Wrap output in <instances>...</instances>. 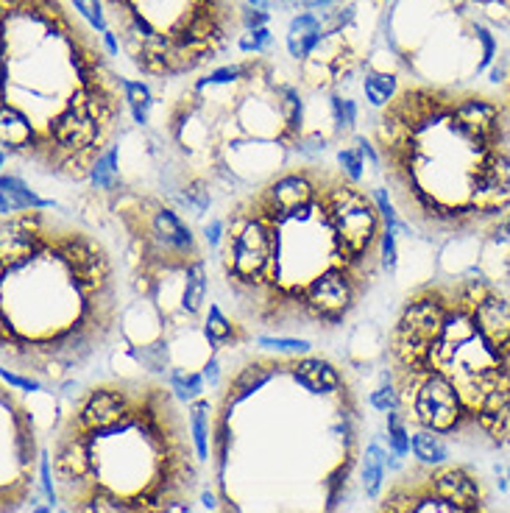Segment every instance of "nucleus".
<instances>
[{
  "mask_svg": "<svg viewBox=\"0 0 510 513\" xmlns=\"http://www.w3.org/2000/svg\"><path fill=\"white\" fill-rule=\"evenodd\" d=\"M402 397V413L416 430H432L438 435H455L466 424H474L472 410L457 385L441 374H394Z\"/></svg>",
  "mask_w": 510,
  "mask_h": 513,
  "instance_id": "1",
  "label": "nucleus"
},
{
  "mask_svg": "<svg viewBox=\"0 0 510 513\" xmlns=\"http://www.w3.org/2000/svg\"><path fill=\"white\" fill-rule=\"evenodd\" d=\"M142 397H145V388L132 390L117 382L95 385L84 390L81 399L72 405V413L67 416V427H76L84 435H98L112 427H123L134 422Z\"/></svg>",
  "mask_w": 510,
  "mask_h": 513,
  "instance_id": "2",
  "label": "nucleus"
},
{
  "mask_svg": "<svg viewBox=\"0 0 510 513\" xmlns=\"http://www.w3.org/2000/svg\"><path fill=\"white\" fill-rule=\"evenodd\" d=\"M502 107L494 104L491 98H463V101H452L449 115L444 124L457 132L460 137H466L477 151L491 154L502 149Z\"/></svg>",
  "mask_w": 510,
  "mask_h": 513,
  "instance_id": "3",
  "label": "nucleus"
},
{
  "mask_svg": "<svg viewBox=\"0 0 510 513\" xmlns=\"http://www.w3.org/2000/svg\"><path fill=\"white\" fill-rule=\"evenodd\" d=\"M466 204L477 212L482 224H491L510 209V157L499 149L482 159L469 182Z\"/></svg>",
  "mask_w": 510,
  "mask_h": 513,
  "instance_id": "4",
  "label": "nucleus"
},
{
  "mask_svg": "<svg viewBox=\"0 0 510 513\" xmlns=\"http://www.w3.org/2000/svg\"><path fill=\"white\" fill-rule=\"evenodd\" d=\"M427 485L429 494L452 508H466V510H482L485 494H482V483L480 477L466 469V466H438L427 472Z\"/></svg>",
  "mask_w": 510,
  "mask_h": 513,
  "instance_id": "5",
  "label": "nucleus"
},
{
  "mask_svg": "<svg viewBox=\"0 0 510 513\" xmlns=\"http://www.w3.org/2000/svg\"><path fill=\"white\" fill-rule=\"evenodd\" d=\"M282 374H287L299 388H304L310 397L329 399V397H340L346 388V380L337 365L327 357H315V355L282 360Z\"/></svg>",
  "mask_w": 510,
  "mask_h": 513,
  "instance_id": "6",
  "label": "nucleus"
},
{
  "mask_svg": "<svg viewBox=\"0 0 510 513\" xmlns=\"http://www.w3.org/2000/svg\"><path fill=\"white\" fill-rule=\"evenodd\" d=\"M477 332L510 360V299L494 290L489 299L474 307Z\"/></svg>",
  "mask_w": 510,
  "mask_h": 513,
  "instance_id": "7",
  "label": "nucleus"
},
{
  "mask_svg": "<svg viewBox=\"0 0 510 513\" xmlns=\"http://www.w3.org/2000/svg\"><path fill=\"white\" fill-rule=\"evenodd\" d=\"M0 142H4V151L26 157V159H37L39 151V129L34 126V120L17 109L14 104H4V112H0Z\"/></svg>",
  "mask_w": 510,
  "mask_h": 513,
  "instance_id": "8",
  "label": "nucleus"
},
{
  "mask_svg": "<svg viewBox=\"0 0 510 513\" xmlns=\"http://www.w3.org/2000/svg\"><path fill=\"white\" fill-rule=\"evenodd\" d=\"M276 374H282V360H251L249 365H242V369L226 382L224 407L232 410L240 402H246L249 397L259 394L265 385L274 382Z\"/></svg>",
  "mask_w": 510,
  "mask_h": 513,
  "instance_id": "9",
  "label": "nucleus"
},
{
  "mask_svg": "<svg viewBox=\"0 0 510 513\" xmlns=\"http://www.w3.org/2000/svg\"><path fill=\"white\" fill-rule=\"evenodd\" d=\"M67 508L72 513H142V508L132 497L115 492V488H106L101 483L89 485L87 492L72 500Z\"/></svg>",
  "mask_w": 510,
  "mask_h": 513,
  "instance_id": "10",
  "label": "nucleus"
},
{
  "mask_svg": "<svg viewBox=\"0 0 510 513\" xmlns=\"http://www.w3.org/2000/svg\"><path fill=\"white\" fill-rule=\"evenodd\" d=\"M201 338H204V344L209 346V355H217V349H221V346L242 344V340L249 338V332L242 329L240 324H234L229 315L221 310V304L209 302L207 319H204V327H201Z\"/></svg>",
  "mask_w": 510,
  "mask_h": 513,
  "instance_id": "11",
  "label": "nucleus"
},
{
  "mask_svg": "<svg viewBox=\"0 0 510 513\" xmlns=\"http://www.w3.org/2000/svg\"><path fill=\"white\" fill-rule=\"evenodd\" d=\"M324 42V26L321 20L304 12V14H296L293 20H290L287 26V51L293 59L304 62L315 54V47H319Z\"/></svg>",
  "mask_w": 510,
  "mask_h": 513,
  "instance_id": "12",
  "label": "nucleus"
},
{
  "mask_svg": "<svg viewBox=\"0 0 510 513\" xmlns=\"http://www.w3.org/2000/svg\"><path fill=\"white\" fill-rule=\"evenodd\" d=\"M207 290H209V277H207V260H192L184 268L182 279V312L187 319H196L207 304Z\"/></svg>",
  "mask_w": 510,
  "mask_h": 513,
  "instance_id": "13",
  "label": "nucleus"
},
{
  "mask_svg": "<svg viewBox=\"0 0 510 513\" xmlns=\"http://www.w3.org/2000/svg\"><path fill=\"white\" fill-rule=\"evenodd\" d=\"M126 355L145 374L167 377L170 369H174V365H170V344H167V338H162V335L154 338V340H145V344H126Z\"/></svg>",
  "mask_w": 510,
  "mask_h": 513,
  "instance_id": "14",
  "label": "nucleus"
},
{
  "mask_svg": "<svg viewBox=\"0 0 510 513\" xmlns=\"http://www.w3.org/2000/svg\"><path fill=\"white\" fill-rule=\"evenodd\" d=\"M212 405L201 397L187 405V427H190V444L196 452L199 463H207L212 455V422H209Z\"/></svg>",
  "mask_w": 510,
  "mask_h": 513,
  "instance_id": "15",
  "label": "nucleus"
},
{
  "mask_svg": "<svg viewBox=\"0 0 510 513\" xmlns=\"http://www.w3.org/2000/svg\"><path fill=\"white\" fill-rule=\"evenodd\" d=\"M385 475H387V449L379 441L366 444V452H362V494L369 500H377L385 488Z\"/></svg>",
  "mask_w": 510,
  "mask_h": 513,
  "instance_id": "16",
  "label": "nucleus"
},
{
  "mask_svg": "<svg viewBox=\"0 0 510 513\" xmlns=\"http://www.w3.org/2000/svg\"><path fill=\"white\" fill-rule=\"evenodd\" d=\"M117 159H120V145H109V149L95 159L92 170H89V187L95 192H117L123 187V176H120V167H117Z\"/></svg>",
  "mask_w": 510,
  "mask_h": 513,
  "instance_id": "17",
  "label": "nucleus"
},
{
  "mask_svg": "<svg viewBox=\"0 0 510 513\" xmlns=\"http://www.w3.org/2000/svg\"><path fill=\"white\" fill-rule=\"evenodd\" d=\"M449 444L444 441V435L432 430H416L412 432V457H416L424 469H438L449 463Z\"/></svg>",
  "mask_w": 510,
  "mask_h": 513,
  "instance_id": "18",
  "label": "nucleus"
},
{
  "mask_svg": "<svg viewBox=\"0 0 510 513\" xmlns=\"http://www.w3.org/2000/svg\"><path fill=\"white\" fill-rule=\"evenodd\" d=\"M0 192L9 195V199L14 201V207H17V212H22V209H56L59 207L51 199H42L37 190H31L20 176H12V174L0 176Z\"/></svg>",
  "mask_w": 510,
  "mask_h": 513,
  "instance_id": "19",
  "label": "nucleus"
},
{
  "mask_svg": "<svg viewBox=\"0 0 510 513\" xmlns=\"http://www.w3.org/2000/svg\"><path fill=\"white\" fill-rule=\"evenodd\" d=\"M167 388H170V394H174V399L190 405V402H196L204 397V390H207V380L201 372H192V369H179V365H174L167 374Z\"/></svg>",
  "mask_w": 510,
  "mask_h": 513,
  "instance_id": "20",
  "label": "nucleus"
},
{
  "mask_svg": "<svg viewBox=\"0 0 510 513\" xmlns=\"http://www.w3.org/2000/svg\"><path fill=\"white\" fill-rule=\"evenodd\" d=\"M396 90H399V81L394 73L371 70V73H366V79H362V92H366V101L374 109H385L391 104L396 98Z\"/></svg>",
  "mask_w": 510,
  "mask_h": 513,
  "instance_id": "21",
  "label": "nucleus"
},
{
  "mask_svg": "<svg viewBox=\"0 0 510 513\" xmlns=\"http://www.w3.org/2000/svg\"><path fill=\"white\" fill-rule=\"evenodd\" d=\"M179 201L192 209V215H204L212 207V182L204 174H192L179 187Z\"/></svg>",
  "mask_w": 510,
  "mask_h": 513,
  "instance_id": "22",
  "label": "nucleus"
},
{
  "mask_svg": "<svg viewBox=\"0 0 510 513\" xmlns=\"http://www.w3.org/2000/svg\"><path fill=\"white\" fill-rule=\"evenodd\" d=\"M120 87H123V92H126V107L132 112V120L137 126H149L151 107H154L151 87L142 84V81H132V79H120Z\"/></svg>",
  "mask_w": 510,
  "mask_h": 513,
  "instance_id": "23",
  "label": "nucleus"
},
{
  "mask_svg": "<svg viewBox=\"0 0 510 513\" xmlns=\"http://www.w3.org/2000/svg\"><path fill=\"white\" fill-rule=\"evenodd\" d=\"M385 441H387V449L399 457H407L412 452V432H410V422L402 410H394V413H385Z\"/></svg>",
  "mask_w": 510,
  "mask_h": 513,
  "instance_id": "24",
  "label": "nucleus"
},
{
  "mask_svg": "<svg viewBox=\"0 0 510 513\" xmlns=\"http://www.w3.org/2000/svg\"><path fill=\"white\" fill-rule=\"evenodd\" d=\"M374 204H377V209H379V215H382V224H385V227L396 229V232L404 235L407 240L416 237L412 227L402 221V215H399V209H396V204H394V199H391V190H387V187H374Z\"/></svg>",
  "mask_w": 510,
  "mask_h": 513,
  "instance_id": "25",
  "label": "nucleus"
},
{
  "mask_svg": "<svg viewBox=\"0 0 510 513\" xmlns=\"http://www.w3.org/2000/svg\"><path fill=\"white\" fill-rule=\"evenodd\" d=\"M259 349H268L276 355H290V357H302L312 352V344L307 338H287V335H259L257 338Z\"/></svg>",
  "mask_w": 510,
  "mask_h": 513,
  "instance_id": "26",
  "label": "nucleus"
},
{
  "mask_svg": "<svg viewBox=\"0 0 510 513\" xmlns=\"http://www.w3.org/2000/svg\"><path fill=\"white\" fill-rule=\"evenodd\" d=\"M349 472H352V463H340L335 466L324 480H321V488H324V497H327V510L332 513L340 502L346 497V488H349Z\"/></svg>",
  "mask_w": 510,
  "mask_h": 513,
  "instance_id": "27",
  "label": "nucleus"
},
{
  "mask_svg": "<svg viewBox=\"0 0 510 513\" xmlns=\"http://www.w3.org/2000/svg\"><path fill=\"white\" fill-rule=\"evenodd\" d=\"M379 268L387 277H396L399 271V232L385 227L379 237Z\"/></svg>",
  "mask_w": 510,
  "mask_h": 513,
  "instance_id": "28",
  "label": "nucleus"
},
{
  "mask_svg": "<svg viewBox=\"0 0 510 513\" xmlns=\"http://www.w3.org/2000/svg\"><path fill=\"white\" fill-rule=\"evenodd\" d=\"M369 405H371L377 413H394V410H402V397H399L396 380L379 382V385L371 390V394H369Z\"/></svg>",
  "mask_w": 510,
  "mask_h": 513,
  "instance_id": "29",
  "label": "nucleus"
},
{
  "mask_svg": "<svg viewBox=\"0 0 510 513\" xmlns=\"http://www.w3.org/2000/svg\"><path fill=\"white\" fill-rule=\"evenodd\" d=\"M329 109H332V120H335V129L340 134H346L354 129L357 124V104L352 98H340V95H329Z\"/></svg>",
  "mask_w": 510,
  "mask_h": 513,
  "instance_id": "30",
  "label": "nucleus"
},
{
  "mask_svg": "<svg viewBox=\"0 0 510 513\" xmlns=\"http://www.w3.org/2000/svg\"><path fill=\"white\" fill-rule=\"evenodd\" d=\"M335 159H337V170L349 182H354V184L362 182V176H366V159H362V154L354 149V145H349V149H340L335 154Z\"/></svg>",
  "mask_w": 510,
  "mask_h": 513,
  "instance_id": "31",
  "label": "nucleus"
},
{
  "mask_svg": "<svg viewBox=\"0 0 510 513\" xmlns=\"http://www.w3.org/2000/svg\"><path fill=\"white\" fill-rule=\"evenodd\" d=\"M251 70V64H226V67H217L212 70L207 79H201L196 84V90H207V87H224V84H232L237 79H242L246 73Z\"/></svg>",
  "mask_w": 510,
  "mask_h": 513,
  "instance_id": "32",
  "label": "nucleus"
},
{
  "mask_svg": "<svg viewBox=\"0 0 510 513\" xmlns=\"http://www.w3.org/2000/svg\"><path fill=\"white\" fill-rule=\"evenodd\" d=\"M72 9H76L89 26L92 31H109V22H106V12H104V4L101 0H72Z\"/></svg>",
  "mask_w": 510,
  "mask_h": 513,
  "instance_id": "33",
  "label": "nucleus"
},
{
  "mask_svg": "<svg viewBox=\"0 0 510 513\" xmlns=\"http://www.w3.org/2000/svg\"><path fill=\"white\" fill-rule=\"evenodd\" d=\"M474 37H477V42H480V64H477V73H482V70H489L491 64H494V59H497V51H499V42H497V37L482 26V22H477L474 26Z\"/></svg>",
  "mask_w": 510,
  "mask_h": 513,
  "instance_id": "34",
  "label": "nucleus"
},
{
  "mask_svg": "<svg viewBox=\"0 0 510 513\" xmlns=\"http://www.w3.org/2000/svg\"><path fill=\"white\" fill-rule=\"evenodd\" d=\"M0 380H4V382H6L9 388H14V390H26V394H45V382H42V380L17 374V372L9 369V365H4V369H0Z\"/></svg>",
  "mask_w": 510,
  "mask_h": 513,
  "instance_id": "35",
  "label": "nucleus"
},
{
  "mask_svg": "<svg viewBox=\"0 0 510 513\" xmlns=\"http://www.w3.org/2000/svg\"><path fill=\"white\" fill-rule=\"evenodd\" d=\"M485 240H489V246L494 249H510V209L502 212L497 221L489 224V232H485Z\"/></svg>",
  "mask_w": 510,
  "mask_h": 513,
  "instance_id": "36",
  "label": "nucleus"
},
{
  "mask_svg": "<svg viewBox=\"0 0 510 513\" xmlns=\"http://www.w3.org/2000/svg\"><path fill=\"white\" fill-rule=\"evenodd\" d=\"M296 154L304 157V159H319L324 151H327V137L319 134V132H304L299 140H296Z\"/></svg>",
  "mask_w": 510,
  "mask_h": 513,
  "instance_id": "37",
  "label": "nucleus"
},
{
  "mask_svg": "<svg viewBox=\"0 0 510 513\" xmlns=\"http://www.w3.org/2000/svg\"><path fill=\"white\" fill-rule=\"evenodd\" d=\"M268 45H271V29H268V26L254 29V31H246V34L237 39V47H240L242 54H262Z\"/></svg>",
  "mask_w": 510,
  "mask_h": 513,
  "instance_id": "38",
  "label": "nucleus"
},
{
  "mask_svg": "<svg viewBox=\"0 0 510 513\" xmlns=\"http://www.w3.org/2000/svg\"><path fill=\"white\" fill-rule=\"evenodd\" d=\"M224 237H226V218H209L204 224V243L209 252H217L224 246Z\"/></svg>",
  "mask_w": 510,
  "mask_h": 513,
  "instance_id": "39",
  "label": "nucleus"
},
{
  "mask_svg": "<svg viewBox=\"0 0 510 513\" xmlns=\"http://www.w3.org/2000/svg\"><path fill=\"white\" fill-rule=\"evenodd\" d=\"M354 149L362 154V159H366V162L371 165V170H374V174H382V154L374 149V142H371L369 137L357 134V137H354Z\"/></svg>",
  "mask_w": 510,
  "mask_h": 513,
  "instance_id": "40",
  "label": "nucleus"
},
{
  "mask_svg": "<svg viewBox=\"0 0 510 513\" xmlns=\"http://www.w3.org/2000/svg\"><path fill=\"white\" fill-rule=\"evenodd\" d=\"M268 20H271V12H265V9L246 6V9L240 12V22H242V29H246V31H254V29L268 26Z\"/></svg>",
  "mask_w": 510,
  "mask_h": 513,
  "instance_id": "41",
  "label": "nucleus"
},
{
  "mask_svg": "<svg viewBox=\"0 0 510 513\" xmlns=\"http://www.w3.org/2000/svg\"><path fill=\"white\" fill-rule=\"evenodd\" d=\"M201 374H204V380L209 382V388L221 385V360H217V355H209V357L204 360Z\"/></svg>",
  "mask_w": 510,
  "mask_h": 513,
  "instance_id": "42",
  "label": "nucleus"
},
{
  "mask_svg": "<svg viewBox=\"0 0 510 513\" xmlns=\"http://www.w3.org/2000/svg\"><path fill=\"white\" fill-rule=\"evenodd\" d=\"M157 513H196V510H192L190 497H179V500H167L165 505H159Z\"/></svg>",
  "mask_w": 510,
  "mask_h": 513,
  "instance_id": "43",
  "label": "nucleus"
},
{
  "mask_svg": "<svg viewBox=\"0 0 510 513\" xmlns=\"http://www.w3.org/2000/svg\"><path fill=\"white\" fill-rule=\"evenodd\" d=\"M201 508L212 510V513L221 510V497H217L215 488H201Z\"/></svg>",
  "mask_w": 510,
  "mask_h": 513,
  "instance_id": "44",
  "label": "nucleus"
},
{
  "mask_svg": "<svg viewBox=\"0 0 510 513\" xmlns=\"http://www.w3.org/2000/svg\"><path fill=\"white\" fill-rule=\"evenodd\" d=\"M104 47L109 56H117L120 54V45H117V34L115 31H104Z\"/></svg>",
  "mask_w": 510,
  "mask_h": 513,
  "instance_id": "45",
  "label": "nucleus"
},
{
  "mask_svg": "<svg viewBox=\"0 0 510 513\" xmlns=\"http://www.w3.org/2000/svg\"><path fill=\"white\" fill-rule=\"evenodd\" d=\"M505 76H507V64H505V62L491 67V81H494V84H502V81H505Z\"/></svg>",
  "mask_w": 510,
  "mask_h": 513,
  "instance_id": "46",
  "label": "nucleus"
},
{
  "mask_svg": "<svg viewBox=\"0 0 510 513\" xmlns=\"http://www.w3.org/2000/svg\"><path fill=\"white\" fill-rule=\"evenodd\" d=\"M332 0H302V9H329Z\"/></svg>",
  "mask_w": 510,
  "mask_h": 513,
  "instance_id": "47",
  "label": "nucleus"
},
{
  "mask_svg": "<svg viewBox=\"0 0 510 513\" xmlns=\"http://www.w3.org/2000/svg\"><path fill=\"white\" fill-rule=\"evenodd\" d=\"M31 513H56V508L54 505H34Z\"/></svg>",
  "mask_w": 510,
  "mask_h": 513,
  "instance_id": "48",
  "label": "nucleus"
},
{
  "mask_svg": "<svg viewBox=\"0 0 510 513\" xmlns=\"http://www.w3.org/2000/svg\"><path fill=\"white\" fill-rule=\"evenodd\" d=\"M249 6H254V9H265V12H268V0H249Z\"/></svg>",
  "mask_w": 510,
  "mask_h": 513,
  "instance_id": "49",
  "label": "nucleus"
},
{
  "mask_svg": "<svg viewBox=\"0 0 510 513\" xmlns=\"http://www.w3.org/2000/svg\"><path fill=\"white\" fill-rule=\"evenodd\" d=\"M279 4H285V6H302V0H279Z\"/></svg>",
  "mask_w": 510,
  "mask_h": 513,
  "instance_id": "50",
  "label": "nucleus"
},
{
  "mask_svg": "<svg viewBox=\"0 0 510 513\" xmlns=\"http://www.w3.org/2000/svg\"><path fill=\"white\" fill-rule=\"evenodd\" d=\"M505 475H507V480H510V466H507V469H505Z\"/></svg>",
  "mask_w": 510,
  "mask_h": 513,
  "instance_id": "51",
  "label": "nucleus"
}]
</instances>
